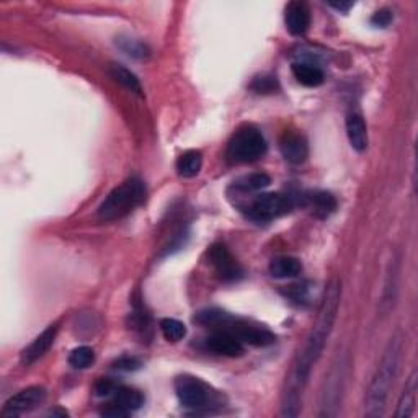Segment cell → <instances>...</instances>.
<instances>
[{
  "instance_id": "cell-15",
  "label": "cell",
  "mask_w": 418,
  "mask_h": 418,
  "mask_svg": "<svg viewBox=\"0 0 418 418\" xmlns=\"http://www.w3.org/2000/svg\"><path fill=\"white\" fill-rule=\"evenodd\" d=\"M268 270L273 278H280V280L281 278H294L301 275L303 263L298 258H294V256L280 255L270 261Z\"/></svg>"
},
{
  "instance_id": "cell-16",
  "label": "cell",
  "mask_w": 418,
  "mask_h": 418,
  "mask_svg": "<svg viewBox=\"0 0 418 418\" xmlns=\"http://www.w3.org/2000/svg\"><path fill=\"white\" fill-rule=\"evenodd\" d=\"M293 74L296 80L304 87L315 88L324 83L325 75L320 68L310 64V63H294L293 64Z\"/></svg>"
},
{
  "instance_id": "cell-22",
  "label": "cell",
  "mask_w": 418,
  "mask_h": 418,
  "mask_svg": "<svg viewBox=\"0 0 418 418\" xmlns=\"http://www.w3.org/2000/svg\"><path fill=\"white\" fill-rule=\"evenodd\" d=\"M270 183H271V180H270L268 175L250 174V175L239 178V180L234 183V187H236V189H239V192L254 193V192H260V189L270 187Z\"/></svg>"
},
{
  "instance_id": "cell-8",
  "label": "cell",
  "mask_w": 418,
  "mask_h": 418,
  "mask_svg": "<svg viewBox=\"0 0 418 418\" xmlns=\"http://www.w3.org/2000/svg\"><path fill=\"white\" fill-rule=\"evenodd\" d=\"M44 399H46V389L44 387L41 386L26 387L5 402L2 409V417L23 415L26 414V412L36 409L38 405L43 404Z\"/></svg>"
},
{
  "instance_id": "cell-29",
  "label": "cell",
  "mask_w": 418,
  "mask_h": 418,
  "mask_svg": "<svg viewBox=\"0 0 418 418\" xmlns=\"http://www.w3.org/2000/svg\"><path fill=\"white\" fill-rule=\"evenodd\" d=\"M113 366L120 371H136L141 367V361L135 358V356H121L120 360L115 361Z\"/></svg>"
},
{
  "instance_id": "cell-9",
  "label": "cell",
  "mask_w": 418,
  "mask_h": 418,
  "mask_svg": "<svg viewBox=\"0 0 418 418\" xmlns=\"http://www.w3.org/2000/svg\"><path fill=\"white\" fill-rule=\"evenodd\" d=\"M209 260L214 266L217 276L222 281H237L244 276V270L239 261L234 258L229 249L222 244H216L209 249Z\"/></svg>"
},
{
  "instance_id": "cell-11",
  "label": "cell",
  "mask_w": 418,
  "mask_h": 418,
  "mask_svg": "<svg viewBox=\"0 0 418 418\" xmlns=\"http://www.w3.org/2000/svg\"><path fill=\"white\" fill-rule=\"evenodd\" d=\"M280 150L284 160H288V162L293 165H299L305 162V159H308L309 155V146H308V141H305V137L294 131H286L281 136Z\"/></svg>"
},
{
  "instance_id": "cell-14",
  "label": "cell",
  "mask_w": 418,
  "mask_h": 418,
  "mask_svg": "<svg viewBox=\"0 0 418 418\" xmlns=\"http://www.w3.org/2000/svg\"><path fill=\"white\" fill-rule=\"evenodd\" d=\"M347 136L351 147L358 152L367 149V130L363 116L360 113H350L347 116Z\"/></svg>"
},
{
  "instance_id": "cell-23",
  "label": "cell",
  "mask_w": 418,
  "mask_h": 418,
  "mask_svg": "<svg viewBox=\"0 0 418 418\" xmlns=\"http://www.w3.org/2000/svg\"><path fill=\"white\" fill-rule=\"evenodd\" d=\"M95 361V353L90 347H79L74 348L69 355V365L75 370H85L92 366Z\"/></svg>"
},
{
  "instance_id": "cell-20",
  "label": "cell",
  "mask_w": 418,
  "mask_h": 418,
  "mask_svg": "<svg viewBox=\"0 0 418 418\" xmlns=\"http://www.w3.org/2000/svg\"><path fill=\"white\" fill-rule=\"evenodd\" d=\"M309 204L312 211H314L315 216L319 217H327L328 214H332L333 211L337 208V199L333 194L327 193V192H315L308 197Z\"/></svg>"
},
{
  "instance_id": "cell-10",
  "label": "cell",
  "mask_w": 418,
  "mask_h": 418,
  "mask_svg": "<svg viewBox=\"0 0 418 418\" xmlns=\"http://www.w3.org/2000/svg\"><path fill=\"white\" fill-rule=\"evenodd\" d=\"M204 345L213 353L227 356V358H237L244 355V343L224 330H214L206 337Z\"/></svg>"
},
{
  "instance_id": "cell-6",
  "label": "cell",
  "mask_w": 418,
  "mask_h": 418,
  "mask_svg": "<svg viewBox=\"0 0 418 418\" xmlns=\"http://www.w3.org/2000/svg\"><path fill=\"white\" fill-rule=\"evenodd\" d=\"M293 198L281 193H265L254 199L249 206L247 216L255 222H270L288 214L293 209Z\"/></svg>"
},
{
  "instance_id": "cell-3",
  "label": "cell",
  "mask_w": 418,
  "mask_h": 418,
  "mask_svg": "<svg viewBox=\"0 0 418 418\" xmlns=\"http://www.w3.org/2000/svg\"><path fill=\"white\" fill-rule=\"evenodd\" d=\"M194 322L204 327H213L214 330L229 332L231 335L241 340L242 343L252 345V347H268L276 342V337L255 322H249L239 317H234L219 309H204L194 315Z\"/></svg>"
},
{
  "instance_id": "cell-30",
  "label": "cell",
  "mask_w": 418,
  "mask_h": 418,
  "mask_svg": "<svg viewBox=\"0 0 418 418\" xmlns=\"http://www.w3.org/2000/svg\"><path fill=\"white\" fill-rule=\"evenodd\" d=\"M392 20H394V14L389 9L377 10V12L371 16V23L381 28H386Z\"/></svg>"
},
{
  "instance_id": "cell-21",
  "label": "cell",
  "mask_w": 418,
  "mask_h": 418,
  "mask_svg": "<svg viewBox=\"0 0 418 418\" xmlns=\"http://www.w3.org/2000/svg\"><path fill=\"white\" fill-rule=\"evenodd\" d=\"M113 400L125 407L127 412H135L144 405V395L136 391V389L125 386H118V389H116L113 394Z\"/></svg>"
},
{
  "instance_id": "cell-24",
  "label": "cell",
  "mask_w": 418,
  "mask_h": 418,
  "mask_svg": "<svg viewBox=\"0 0 418 418\" xmlns=\"http://www.w3.org/2000/svg\"><path fill=\"white\" fill-rule=\"evenodd\" d=\"M160 330H162L165 340L169 342H180L187 335V327L177 319H164L160 322Z\"/></svg>"
},
{
  "instance_id": "cell-2",
  "label": "cell",
  "mask_w": 418,
  "mask_h": 418,
  "mask_svg": "<svg viewBox=\"0 0 418 418\" xmlns=\"http://www.w3.org/2000/svg\"><path fill=\"white\" fill-rule=\"evenodd\" d=\"M400 351H402V340H400L399 335H395L394 338H391L386 351H384L381 363H379L375 376H372V381L370 384V389H367L365 405V414L367 417L384 415L389 391H391L395 375H397L399 370Z\"/></svg>"
},
{
  "instance_id": "cell-26",
  "label": "cell",
  "mask_w": 418,
  "mask_h": 418,
  "mask_svg": "<svg viewBox=\"0 0 418 418\" xmlns=\"http://www.w3.org/2000/svg\"><path fill=\"white\" fill-rule=\"evenodd\" d=\"M250 87L258 93H273L278 88V82H276V77L263 75V77H256Z\"/></svg>"
},
{
  "instance_id": "cell-25",
  "label": "cell",
  "mask_w": 418,
  "mask_h": 418,
  "mask_svg": "<svg viewBox=\"0 0 418 418\" xmlns=\"http://www.w3.org/2000/svg\"><path fill=\"white\" fill-rule=\"evenodd\" d=\"M120 46L127 56H132V58H137V59L146 58V56L149 54V49L146 48V44L139 43L137 40H122L120 43Z\"/></svg>"
},
{
  "instance_id": "cell-13",
  "label": "cell",
  "mask_w": 418,
  "mask_h": 418,
  "mask_svg": "<svg viewBox=\"0 0 418 418\" xmlns=\"http://www.w3.org/2000/svg\"><path fill=\"white\" fill-rule=\"evenodd\" d=\"M56 335H58V324L49 325L46 330L40 333L28 347L21 351V363L30 366L48 353V350L53 347Z\"/></svg>"
},
{
  "instance_id": "cell-19",
  "label": "cell",
  "mask_w": 418,
  "mask_h": 418,
  "mask_svg": "<svg viewBox=\"0 0 418 418\" xmlns=\"http://www.w3.org/2000/svg\"><path fill=\"white\" fill-rule=\"evenodd\" d=\"M417 375L414 372V375L410 376L409 382H407L402 397L399 400V409L397 414H395L399 418H407L414 415L417 404Z\"/></svg>"
},
{
  "instance_id": "cell-31",
  "label": "cell",
  "mask_w": 418,
  "mask_h": 418,
  "mask_svg": "<svg viewBox=\"0 0 418 418\" xmlns=\"http://www.w3.org/2000/svg\"><path fill=\"white\" fill-rule=\"evenodd\" d=\"M333 9L340 10V12H348V10L353 7V2H330Z\"/></svg>"
},
{
  "instance_id": "cell-17",
  "label": "cell",
  "mask_w": 418,
  "mask_h": 418,
  "mask_svg": "<svg viewBox=\"0 0 418 418\" xmlns=\"http://www.w3.org/2000/svg\"><path fill=\"white\" fill-rule=\"evenodd\" d=\"M203 167V155L199 150H187L177 160V172L183 178H193Z\"/></svg>"
},
{
  "instance_id": "cell-18",
  "label": "cell",
  "mask_w": 418,
  "mask_h": 418,
  "mask_svg": "<svg viewBox=\"0 0 418 418\" xmlns=\"http://www.w3.org/2000/svg\"><path fill=\"white\" fill-rule=\"evenodd\" d=\"M108 74H110L111 79L121 83V85L127 88L130 92L136 93V95H142L141 82H139L137 77L132 74L130 69L122 68V66H120V64H111L110 69H108Z\"/></svg>"
},
{
  "instance_id": "cell-1",
  "label": "cell",
  "mask_w": 418,
  "mask_h": 418,
  "mask_svg": "<svg viewBox=\"0 0 418 418\" xmlns=\"http://www.w3.org/2000/svg\"><path fill=\"white\" fill-rule=\"evenodd\" d=\"M340 298H342V284L338 280H333L328 284L325 296L322 299L315 324L312 327L304 347L301 348L296 360H294L291 372L286 379V389L283 392V415L296 417L299 414V407L303 402V394L308 386L312 367L319 361L327 340L332 333Z\"/></svg>"
},
{
  "instance_id": "cell-28",
  "label": "cell",
  "mask_w": 418,
  "mask_h": 418,
  "mask_svg": "<svg viewBox=\"0 0 418 418\" xmlns=\"http://www.w3.org/2000/svg\"><path fill=\"white\" fill-rule=\"evenodd\" d=\"M103 417H110V418H122V417H127L131 414V412H127L125 407L120 405L118 402H115V400H111L110 404H107L100 412Z\"/></svg>"
},
{
  "instance_id": "cell-27",
  "label": "cell",
  "mask_w": 418,
  "mask_h": 418,
  "mask_svg": "<svg viewBox=\"0 0 418 418\" xmlns=\"http://www.w3.org/2000/svg\"><path fill=\"white\" fill-rule=\"evenodd\" d=\"M120 384H116L113 379L110 377H102L100 381L95 384V394L98 397H108V395H113L116 389H118Z\"/></svg>"
},
{
  "instance_id": "cell-4",
  "label": "cell",
  "mask_w": 418,
  "mask_h": 418,
  "mask_svg": "<svg viewBox=\"0 0 418 418\" xmlns=\"http://www.w3.org/2000/svg\"><path fill=\"white\" fill-rule=\"evenodd\" d=\"M146 185L141 178L131 177L116 187L103 203L98 206L97 216L100 221H118L131 214L137 206L146 202Z\"/></svg>"
},
{
  "instance_id": "cell-5",
  "label": "cell",
  "mask_w": 418,
  "mask_h": 418,
  "mask_svg": "<svg viewBox=\"0 0 418 418\" xmlns=\"http://www.w3.org/2000/svg\"><path fill=\"white\" fill-rule=\"evenodd\" d=\"M266 141L254 126L241 127L227 144L226 155L232 164H250L266 154Z\"/></svg>"
},
{
  "instance_id": "cell-12",
  "label": "cell",
  "mask_w": 418,
  "mask_h": 418,
  "mask_svg": "<svg viewBox=\"0 0 418 418\" xmlns=\"http://www.w3.org/2000/svg\"><path fill=\"white\" fill-rule=\"evenodd\" d=\"M284 23L293 36H303L310 26V9L305 2H289L284 9Z\"/></svg>"
},
{
  "instance_id": "cell-7",
  "label": "cell",
  "mask_w": 418,
  "mask_h": 418,
  "mask_svg": "<svg viewBox=\"0 0 418 418\" xmlns=\"http://www.w3.org/2000/svg\"><path fill=\"white\" fill-rule=\"evenodd\" d=\"M175 392L180 404L187 409H203L208 405L209 391L206 384L193 376H180L175 379Z\"/></svg>"
}]
</instances>
